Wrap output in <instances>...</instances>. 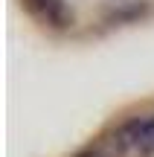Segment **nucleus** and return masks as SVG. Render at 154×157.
<instances>
[{
	"mask_svg": "<svg viewBox=\"0 0 154 157\" xmlns=\"http://www.w3.org/2000/svg\"><path fill=\"white\" fill-rule=\"evenodd\" d=\"M26 6L52 29H67L73 23V9L64 0H26Z\"/></svg>",
	"mask_w": 154,
	"mask_h": 157,
	"instance_id": "obj_1",
	"label": "nucleus"
},
{
	"mask_svg": "<svg viewBox=\"0 0 154 157\" xmlns=\"http://www.w3.org/2000/svg\"><path fill=\"white\" fill-rule=\"evenodd\" d=\"M145 12H148L145 3H128V6H122V9H116L114 15H111V21L114 23H131V21H137V17H143Z\"/></svg>",
	"mask_w": 154,
	"mask_h": 157,
	"instance_id": "obj_2",
	"label": "nucleus"
},
{
	"mask_svg": "<svg viewBox=\"0 0 154 157\" xmlns=\"http://www.w3.org/2000/svg\"><path fill=\"white\" fill-rule=\"evenodd\" d=\"M73 157H108V154H105L102 146H87V148H81V151H76Z\"/></svg>",
	"mask_w": 154,
	"mask_h": 157,
	"instance_id": "obj_3",
	"label": "nucleus"
},
{
	"mask_svg": "<svg viewBox=\"0 0 154 157\" xmlns=\"http://www.w3.org/2000/svg\"><path fill=\"white\" fill-rule=\"evenodd\" d=\"M151 119H154V117H151Z\"/></svg>",
	"mask_w": 154,
	"mask_h": 157,
	"instance_id": "obj_4",
	"label": "nucleus"
}]
</instances>
